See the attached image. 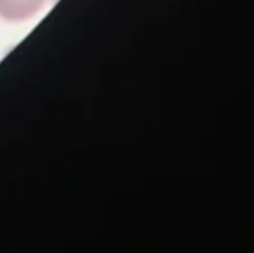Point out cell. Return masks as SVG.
Wrapping results in <instances>:
<instances>
[{"instance_id":"1","label":"cell","mask_w":254,"mask_h":253,"mask_svg":"<svg viewBox=\"0 0 254 253\" xmlns=\"http://www.w3.org/2000/svg\"><path fill=\"white\" fill-rule=\"evenodd\" d=\"M46 0H0V18L7 22H24L37 15Z\"/></svg>"},{"instance_id":"2","label":"cell","mask_w":254,"mask_h":253,"mask_svg":"<svg viewBox=\"0 0 254 253\" xmlns=\"http://www.w3.org/2000/svg\"><path fill=\"white\" fill-rule=\"evenodd\" d=\"M52 1H58V0H52Z\"/></svg>"}]
</instances>
